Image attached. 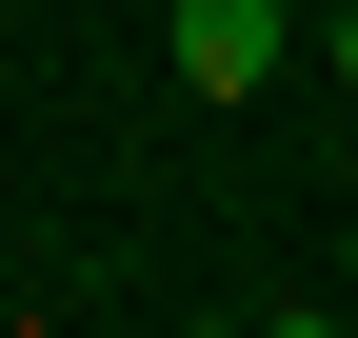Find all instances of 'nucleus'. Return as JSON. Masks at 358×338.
<instances>
[{"instance_id":"3","label":"nucleus","mask_w":358,"mask_h":338,"mask_svg":"<svg viewBox=\"0 0 358 338\" xmlns=\"http://www.w3.org/2000/svg\"><path fill=\"white\" fill-rule=\"evenodd\" d=\"M279 20H299V0H279Z\"/></svg>"},{"instance_id":"2","label":"nucleus","mask_w":358,"mask_h":338,"mask_svg":"<svg viewBox=\"0 0 358 338\" xmlns=\"http://www.w3.org/2000/svg\"><path fill=\"white\" fill-rule=\"evenodd\" d=\"M319 60H338V80H358V0H338V20H319Z\"/></svg>"},{"instance_id":"1","label":"nucleus","mask_w":358,"mask_h":338,"mask_svg":"<svg viewBox=\"0 0 358 338\" xmlns=\"http://www.w3.org/2000/svg\"><path fill=\"white\" fill-rule=\"evenodd\" d=\"M179 20V80H199V100H259V80H279V0H159Z\"/></svg>"}]
</instances>
